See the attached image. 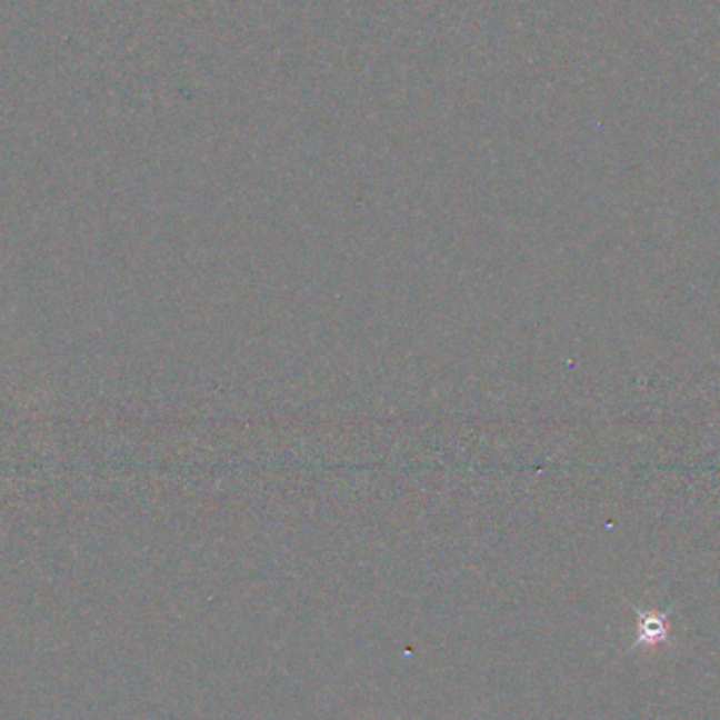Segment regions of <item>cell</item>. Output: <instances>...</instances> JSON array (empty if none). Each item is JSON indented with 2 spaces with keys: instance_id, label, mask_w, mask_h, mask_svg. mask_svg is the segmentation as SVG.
Instances as JSON below:
<instances>
[{
  "instance_id": "6da1fadb",
  "label": "cell",
  "mask_w": 720,
  "mask_h": 720,
  "mask_svg": "<svg viewBox=\"0 0 720 720\" xmlns=\"http://www.w3.org/2000/svg\"><path fill=\"white\" fill-rule=\"evenodd\" d=\"M639 616V632H637V640L632 644V649L639 647H653L660 642H668L670 637V611H642V609H634Z\"/></svg>"
}]
</instances>
